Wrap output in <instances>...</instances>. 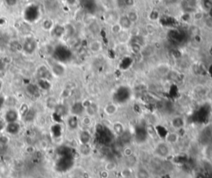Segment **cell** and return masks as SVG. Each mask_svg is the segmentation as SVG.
<instances>
[{
  "label": "cell",
  "instance_id": "cell-22",
  "mask_svg": "<svg viewBox=\"0 0 212 178\" xmlns=\"http://www.w3.org/2000/svg\"><path fill=\"white\" fill-rule=\"evenodd\" d=\"M5 3L8 6H14L17 4V0H5Z\"/></svg>",
  "mask_w": 212,
  "mask_h": 178
},
{
  "label": "cell",
  "instance_id": "cell-21",
  "mask_svg": "<svg viewBox=\"0 0 212 178\" xmlns=\"http://www.w3.org/2000/svg\"><path fill=\"white\" fill-rule=\"evenodd\" d=\"M205 24L207 26L208 28H212V18H209L205 21Z\"/></svg>",
  "mask_w": 212,
  "mask_h": 178
},
{
  "label": "cell",
  "instance_id": "cell-12",
  "mask_svg": "<svg viewBox=\"0 0 212 178\" xmlns=\"http://www.w3.org/2000/svg\"><path fill=\"white\" fill-rule=\"evenodd\" d=\"M37 75L40 79H46L48 80V75H50V71L46 68V66H41L37 70Z\"/></svg>",
  "mask_w": 212,
  "mask_h": 178
},
{
  "label": "cell",
  "instance_id": "cell-9",
  "mask_svg": "<svg viewBox=\"0 0 212 178\" xmlns=\"http://www.w3.org/2000/svg\"><path fill=\"white\" fill-rule=\"evenodd\" d=\"M89 49L92 53H98L102 50V43L98 40H94L89 43Z\"/></svg>",
  "mask_w": 212,
  "mask_h": 178
},
{
  "label": "cell",
  "instance_id": "cell-11",
  "mask_svg": "<svg viewBox=\"0 0 212 178\" xmlns=\"http://www.w3.org/2000/svg\"><path fill=\"white\" fill-rule=\"evenodd\" d=\"M54 27H55L54 21L51 19H44L42 23H41V28H42V29L45 30V31H47V32L53 30Z\"/></svg>",
  "mask_w": 212,
  "mask_h": 178
},
{
  "label": "cell",
  "instance_id": "cell-19",
  "mask_svg": "<svg viewBox=\"0 0 212 178\" xmlns=\"http://www.w3.org/2000/svg\"><path fill=\"white\" fill-rule=\"evenodd\" d=\"M122 30H123V29L121 28V26L119 25L118 23L113 24V25H112V27H111V32L115 35L119 34V32H120Z\"/></svg>",
  "mask_w": 212,
  "mask_h": 178
},
{
  "label": "cell",
  "instance_id": "cell-3",
  "mask_svg": "<svg viewBox=\"0 0 212 178\" xmlns=\"http://www.w3.org/2000/svg\"><path fill=\"white\" fill-rule=\"evenodd\" d=\"M171 125L176 130H180L186 125V121L182 116H176L171 120Z\"/></svg>",
  "mask_w": 212,
  "mask_h": 178
},
{
  "label": "cell",
  "instance_id": "cell-1",
  "mask_svg": "<svg viewBox=\"0 0 212 178\" xmlns=\"http://www.w3.org/2000/svg\"><path fill=\"white\" fill-rule=\"evenodd\" d=\"M36 48H37V42L35 41V40L33 38L27 39L23 46V51L27 54H29V55H31V54L34 52Z\"/></svg>",
  "mask_w": 212,
  "mask_h": 178
},
{
  "label": "cell",
  "instance_id": "cell-26",
  "mask_svg": "<svg viewBox=\"0 0 212 178\" xmlns=\"http://www.w3.org/2000/svg\"><path fill=\"white\" fill-rule=\"evenodd\" d=\"M191 1H192V2H196V0H191Z\"/></svg>",
  "mask_w": 212,
  "mask_h": 178
},
{
  "label": "cell",
  "instance_id": "cell-7",
  "mask_svg": "<svg viewBox=\"0 0 212 178\" xmlns=\"http://www.w3.org/2000/svg\"><path fill=\"white\" fill-rule=\"evenodd\" d=\"M117 38L121 44L127 43L128 41H130L131 38V35L128 30H122L119 34H117Z\"/></svg>",
  "mask_w": 212,
  "mask_h": 178
},
{
  "label": "cell",
  "instance_id": "cell-24",
  "mask_svg": "<svg viewBox=\"0 0 212 178\" xmlns=\"http://www.w3.org/2000/svg\"><path fill=\"white\" fill-rule=\"evenodd\" d=\"M3 81L1 80H0V91L2 90L3 89Z\"/></svg>",
  "mask_w": 212,
  "mask_h": 178
},
{
  "label": "cell",
  "instance_id": "cell-17",
  "mask_svg": "<svg viewBox=\"0 0 212 178\" xmlns=\"http://www.w3.org/2000/svg\"><path fill=\"white\" fill-rule=\"evenodd\" d=\"M114 132L118 135H122L124 132V128H123V124L121 123H115L114 125Z\"/></svg>",
  "mask_w": 212,
  "mask_h": 178
},
{
  "label": "cell",
  "instance_id": "cell-10",
  "mask_svg": "<svg viewBox=\"0 0 212 178\" xmlns=\"http://www.w3.org/2000/svg\"><path fill=\"white\" fill-rule=\"evenodd\" d=\"M118 111V106L116 104L114 103H109L105 107V113L109 116L114 115L115 113Z\"/></svg>",
  "mask_w": 212,
  "mask_h": 178
},
{
  "label": "cell",
  "instance_id": "cell-23",
  "mask_svg": "<svg viewBox=\"0 0 212 178\" xmlns=\"http://www.w3.org/2000/svg\"><path fill=\"white\" fill-rule=\"evenodd\" d=\"M196 178H205V177H204V175H202V174H198V175L196 176Z\"/></svg>",
  "mask_w": 212,
  "mask_h": 178
},
{
  "label": "cell",
  "instance_id": "cell-2",
  "mask_svg": "<svg viewBox=\"0 0 212 178\" xmlns=\"http://www.w3.org/2000/svg\"><path fill=\"white\" fill-rule=\"evenodd\" d=\"M18 119H19V112L14 108L8 110L5 114V121L7 123L17 122Z\"/></svg>",
  "mask_w": 212,
  "mask_h": 178
},
{
  "label": "cell",
  "instance_id": "cell-4",
  "mask_svg": "<svg viewBox=\"0 0 212 178\" xmlns=\"http://www.w3.org/2000/svg\"><path fill=\"white\" fill-rule=\"evenodd\" d=\"M156 152L161 157H166L169 154L170 149H169V144H167L166 142L161 143L156 148Z\"/></svg>",
  "mask_w": 212,
  "mask_h": 178
},
{
  "label": "cell",
  "instance_id": "cell-5",
  "mask_svg": "<svg viewBox=\"0 0 212 178\" xmlns=\"http://www.w3.org/2000/svg\"><path fill=\"white\" fill-rule=\"evenodd\" d=\"M179 138H180V136L177 132H167L165 136V142L169 145H171V144L177 143L179 141Z\"/></svg>",
  "mask_w": 212,
  "mask_h": 178
},
{
  "label": "cell",
  "instance_id": "cell-27",
  "mask_svg": "<svg viewBox=\"0 0 212 178\" xmlns=\"http://www.w3.org/2000/svg\"><path fill=\"white\" fill-rule=\"evenodd\" d=\"M211 158H212V151H211Z\"/></svg>",
  "mask_w": 212,
  "mask_h": 178
},
{
  "label": "cell",
  "instance_id": "cell-18",
  "mask_svg": "<svg viewBox=\"0 0 212 178\" xmlns=\"http://www.w3.org/2000/svg\"><path fill=\"white\" fill-rule=\"evenodd\" d=\"M81 123H82V125H84V127H90V126L92 124V117L89 116V115H85L80 120Z\"/></svg>",
  "mask_w": 212,
  "mask_h": 178
},
{
  "label": "cell",
  "instance_id": "cell-14",
  "mask_svg": "<svg viewBox=\"0 0 212 178\" xmlns=\"http://www.w3.org/2000/svg\"><path fill=\"white\" fill-rule=\"evenodd\" d=\"M84 109H85V112H86L87 115H89V116L92 117V118L97 113V108L95 107V105L94 104H89L86 107H84Z\"/></svg>",
  "mask_w": 212,
  "mask_h": 178
},
{
  "label": "cell",
  "instance_id": "cell-13",
  "mask_svg": "<svg viewBox=\"0 0 212 178\" xmlns=\"http://www.w3.org/2000/svg\"><path fill=\"white\" fill-rule=\"evenodd\" d=\"M90 132L87 130H83L80 132V141L81 144H89L90 141Z\"/></svg>",
  "mask_w": 212,
  "mask_h": 178
},
{
  "label": "cell",
  "instance_id": "cell-25",
  "mask_svg": "<svg viewBox=\"0 0 212 178\" xmlns=\"http://www.w3.org/2000/svg\"><path fill=\"white\" fill-rule=\"evenodd\" d=\"M5 3V0H0V5H3Z\"/></svg>",
  "mask_w": 212,
  "mask_h": 178
},
{
  "label": "cell",
  "instance_id": "cell-8",
  "mask_svg": "<svg viewBox=\"0 0 212 178\" xmlns=\"http://www.w3.org/2000/svg\"><path fill=\"white\" fill-rule=\"evenodd\" d=\"M118 23L121 26V28H123V30H129L133 25V23L130 22L129 19H128V17L126 15L121 16L119 19Z\"/></svg>",
  "mask_w": 212,
  "mask_h": 178
},
{
  "label": "cell",
  "instance_id": "cell-20",
  "mask_svg": "<svg viewBox=\"0 0 212 178\" xmlns=\"http://www.w3.org/2000/svg\"><path fill=\"white\" fill-rule=\"evenodd\" d=\"M193 19H195V21L202 20L203 13H201V12H196V13L193 14Z\"/></svg>",
  "mask_w": 212,
  "mask_h": 178
},
{
  "label": "cell",
  "instance_id": "cell-15",
  "mask_svg": "<svg viewBox=\"0 0 212 178\" xmlns=\"http://www.w3.org/2000/svg\"><path fill=\"white\" fill-rule=\"evenodd\" d=\"M78 116L76 115H72L68 119V125L69 127L72 129H75L79 125V120H78Z\"/></svg>",
  "mask_w": 212,
  "mask_h": 178
},
{
  "label": "cell",
  "instance_id": "cell-16",
  "mask_svg": "<svg viewBox=\"0 0 212 178\" xmlns=\"http://www.w3.org/2000/svg\"><path fill=\"white\" fill-rule=\"evenodd\" d=\"M126 16L128 17V19H129V21L131 23L133 24V23H137L138 20H139V14L136 11H129L128 12V13L126 14Z\"/></svg>",
  "mask_w": 212,
  "mask_h": 178
},
{
  "label": "cell",
  "instance_id": "cell-6",
  "mask_svg": "<svg viewBox=\"0 0 212 178\" xmlns=\"http://www.w3.org/2000/svg\"><path fill=\"white\" fill-rule=\"evenodd\" d=\"M20 125L17 122H13V123H6L5 130L7 131L10 134H17L20 130Z\"/></svg>",
  "mask_w": 212,
  "mask_h": 178
}]
</instances>
